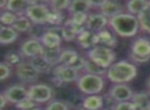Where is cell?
<instances>
[{"label":"cell","mask_w":150,"mask_h":110,"mask_svg":"<svg viewBox=\"0 0 150 110\" xmlns=\"http://www.w3.org/2000/svg\"><path fill=\"white\" fill-rule=\"evenodd\" d=\"M44 50V46L40 42L39 39L35 38H29L25 40L20 46V54L23 56V58H27L28 60L34 57L40 56Z\"/></svg>","instance_id":"10"},{"label":"cell","mask_w":150,"mask_h":110,"mask_svg":"<svg viewBox=\"0 0 150 110\" xmlns=\"http://www.w3.org/2000/svg\"><path fill=\"white\" fill-rule=\"evenodd\" d=\"M146 85H147V87L149 89V91H150V77L147 79V83H146Z\"/></svg>","instance_id":"40"},{"label":"cell","mask_w":150,"mask_h":110,"mask_svg":"<svg viewBox=\"0 0 150 110\" xmlns=\"http://www.w3.org/2000/svg\"><path fill=\"white\" fill-rule=\"evenodd\" d=\"M129 57L137 64L148 62L150 60V40L145 37H140L134 40L131 44Z\"/></svg>","instance_id":"5"},{"label":"cell","mask_w":150,"mask_h":110,"mask_svg":"<svg viewBox=\"0 0 150 110\" xmlns=\"http://www.w3.org/2000/svg\"><path fill=\"white\" fill-rule=\"evenodd\" d=\"M138 19H139L141 29L150 34V1H148L145 9L138 16Z\"/></svg>","instance_id":"28"},{"label":"cell","mask_w":150,"mask_h":110,"mask_svg":"<svg viewBox=\"0 0 150 110\" xmlns=\"http://www.w3.org/2000/svg\"><path fill=\"white\" fill-rule=\"evenodd\" d=\"M50 6V9L52 11H61L67 9L68 11L69 6L71 4V1L69 0H52V1H48L46 2Z\"/></svg>","instance_id":"32"},{"label":"cell","mask_w":150,"mask_h":110,"mask_svg":"<svg viewBox=\"0 0 150 110\" xmlns=\"http://www.w3.org/2000/svg\"><path fill=\"white\" fill-rule=\"evenodd\" d=\"M19 37V32L11 26H0V43L2 45L13 43Z\"/></svg>","instance_id":"19"},{"label":"cell","mask_w":150,"mask_h":110,"mask_svg":"<svg viewBox=\"0 0 150 110\" xmlns=\"http://www.w3.org/2000/svg\"><path fill=\"white\" fill-rule=\"evenodd\" d=\"M31 110H43V109H41V108H38V107H35V108H33V109H31Z\"/></svg>","instance_id":"41"},{"label":"cell","mask_w":150,"mask_h":110,"mask_svg":"<svg viewBox=\"0 0 150 110\" xmlns=\"http://www.w3.org/2000/svg\"><path fill=\"white\" fill-rule=\"evenodd\" d=\"M23 56L17 52H8L4 56V62L8 64L9 66H18L23 62Z\"/></svg>","instance_id":"30"},{"label":"cell","mask_w":150,"mask_h":110,"mask_svg":"<svg viewBox=\"0 0 150 110\" xmlns=\"http://www.w3.org/2000/svg\"><path fill=\"white\" fill-rule=\"evenodd\" d=\"M11 27L15 30H17L18 32H29L33 27V23L25 15L18 16V20Z\"/></svg>","instance_id":"26"},{"label":"cell","mask_w":150,"mask_h":110,"mask_svg":"<svg viewBox=\"0 0 150 110\" xmlns=\"http://www.w3.org/2000/svg\"><path fill=\"white\" fill-rule=\"evenodd\" d=\"M35 107H37V104L32 101L31 99H29V98H27L26 100L22 101L21 103L16 105V108H17L18 110H31Z\"/></svg>","instance_id":"36"},{"label":"cell","mask_w":150,"mask_h":110,"mask_svg":"<svg viewBox=\"0 0 150 110\" xmlns=\"http://www.w3.org/2000/svg\"><path fill=\"white\" fill-rule=\"evenodd\" d=\"M7 103H8V101L6 100L5 96L3 95V94H1V95H0V109H1V110L4 109Z\"/></svg>","instance_id":"39"},{"label":"cell","mask_w":150,"mask_h":110,"mask_svg":"<svg viewBox=\"0 0 150 110\" xmlns=\"http://www.w3.org/2000/svg\"><path fill=\"white\" fill-rule=\"evenodd\" d=\"M11 66L8 64H6L4 61L0 63V80L4 81L5 79H7L11 76Z\"/></svg>","instance_id":"37"},{"label":"cell","mask_w":150,"mask_h":110,"mask_svg":"<svg viewBox=\"0 0 150 110\" xmlns=\"http://www.w3.org/2000/svg\"><path fill=\"white\" fill-rule=\"evenodd\" d=\"M100 13L109 20L111 18L116 17V16L122 13V6L118 2L105 0V1H103L102 5L100 7Z\"/></svg>","instance_id":"17"},{"label":"cell","mask_w":150,"mask_h":110,"mask_svg":"<svg viewBox=\"0 0 150 110\" xmlns=\"http://www.w3.org/2000/svg\"><path fill=\"white\" fill-rule=\"evenodd\" d=\"M28 97L36 104L50 102L52 98V89L45 83H34L28 87Z\"/></svg>","instance_id":"7"},{"label":"cell","mask_w":150,"mask_h":110,"mask_svg":"<svg viewBox=\"0 0 150 110\" xmlns=\"http://www.w3.org/2000/svg\"><path fill=\"white\" fill-rule=\"evenodd\" d=\"M77 42L82 48L84 50H92L93 48L98 45V36H97L96 32L90 31V30L86 29L78 34L77 36Z\"/></svg>","instance_id":"15"},{"label":"cell","mask_w":150,"mask_h":110,"mask_svg":"<svg viewBox=\"0 0 150 110\" xmlns=\"http://www.w3.org/2000/svg\"><path fill=\"white\" fill-rule=\"evenodd\" d=\"M18 20V15L8 11H3L0 13V23L3 26H13Z\"/></svg>","instance_id":"31"},{"label":"cell","mask_w":150,"mask_h":110,"mask_svg":"<svg viewBox=\"0 0 150 110\" xmlns=\"http://www.w3.org/2000/svg\"><path fill=\"white\" fill-rule=\"evenodd\" d=\"M88 19V13H75V15L71 16L70 21L74 26H77V27H86Z\"/></svg>","instance_id":"34"},{"label":"cell","mask_w":150,"mask_h":110,"mask_svg":"<svg viewBox=\"0 0 150 110\" xmlns=\"http://www.w3.org/2000/svg\"><path fill=\"white\" fill-rule=\"evenodd\" d=\"M92 7L91 4V0H74L71 1V4L68 9V11L71 16L75 15V13H86L90 11Z\"/></svg>","instance_id":"22"},{"label":"cell","mask_w":150,"mask_h":110,"mask_svg":"<svg viewBox=\"0 0 150 110\" xmlns=\"http://www.w3.org/2000/svg\"><path fill=\"white\" fill-rule=\"evenodd\" d=\"M138 69L134 63L129 61L115 62L110 68L107 69V78L114 84H127L137 76Z\"/></svg>","instance_id":"2"},{"label":"cell","mask_w":150,"mask_h":110,"mask_svg":"<svg viewBox=\"0 0 150 110\" xmlns=\"http://www.w3.org/2000/svg\"><path fill=\"white\" fill-rule=\"evenodd\" d=\"M64 17L63 13L61 11H56L50 9V16H48L47 24H50V26H57V27H62L61 25L64 24Z\"/></svg>","instance_id":"33"},{"label":"cell","mask_w":150,"mask_h":110,"mask_svg":"<svg viewBox=\"0 0 150 110\" xmlns=\"http://www.w3.org/2000/svg\"><path fill=\"white\" fill-rule=\"evenodd\" d=\"M38 1H29V0H8L5 11H11L18 16H24L27 9Z\"/></svg>","instance_id":"16"},{"label":"cell","mask_w":150,"mask_h":110,"mask_svg":"<svg viewBox=\"0 0 150 110\" xmlns=\"http://www.w3.org/2000/svg\"><path fill=\"white\" fill-rule=\"evenodd\" d=\"M104 106V98L100 95L86 96L82 100V108L84 110H102Z\"/></svg>","instance_id":"21"},{"label":"cell","mask_w":150,"mask_h":110,"mask_svg":"<svg viewBox=\"0 0 150 110\" xmlns=\"http://www.w3.org/2000/svg\"><path fill=\"white\" fill-rule=\"evenodd\" d=\"M149 96H150V91H149Z\"/></svg>","instance_id":"42"},{"label":"cell","mask_w":150,"mask_h":110,"mask_svg":"<svg viewBox=\"0 0 150 110\" xmlns=\"http://www.w3.org/2000/svg\"><path fill=\"white\" fill-rule=\"evenodd\" d=\"M62 48H44L41 56L52 65V67H56L60 65L61 54H62Z\"/></svg>","instance_id":"23"},{"label":"cell","mask_w":150,"mask_h":110,"mask_svg":"<svg viewBox=\"0 0 150 110\" xmlns=\"http://www.w3.org/2000/svg\"><path fill=\"white\" fill-rule=\"evenodd\" d=\"M88 59L100 66L101 68L108 69L115 63L116 54L113 48L103 45H97L86 52Z\"/></svg>","instance_id":"3"},{"label":"cell","mask_w":150,"mask_h":110,"mask_svg":"<svg viewBox=\"0 0 150 110\" xmlns=\"http://www.w3.org/2000/svg\"><path fill=\"white\" fill-rule=\"evenodd\" d=\"M109 96L114 100L116 103L120 102L132 101V98L134 96V92L127 84H114L109 91Z\"/></svg>","instance_id":"12"},{"label":"cell","mask_w":150,"mask_h":110,"mask_svg":"<svg viewBox=\"0 0 150 110\" xmlns=\"http://www.w3.org/2000/svg\"><path fill=\"white\" fill-rule=\"evenodd\" d=\"M79 55L75 52L74 50L71 48H64L61 54V60L60 64L65 65V66H72L73 63L77 60Z\"/></svg>","instance_id":"27"},{"label":"cell","mask_w":150,"mask_h":110,"mask_svg":"<svg viewBox=\"0 0 150 110\" xmlns=\"http://www.w3.org/2000/svg\"><path fill=\"white\" fill-rule=\"evenodd\" d=\"M52 74H54V80L58 81L59 84L65 82H74V81H77L80 77L79 72L77 70H75L70 66H65L62 64L54 67Z\"/></svg>","instance_id":"8"},{"label":"cell","mask_w":150,"mask_h":110,"mask_svg":"<svg viewBox=\"0 0 150 110\" xmlns=\"http://www.w3.org/2000/svg\"><path fill=\"white\" fill-rule=\"evenodd\" d=\"M76 83H77L78 89L86 96L99 95L105 87L103 76L88 74V73L80 75L79 79L76 81Z\"/></svg>","instance_id":"4"},{"label":"cell","mask_w":150,"mask_h":110,"mask_svg":"<svg viewBox=\"0 0 150 110\" xmlns=\"http://www.w3.org/2000/svg\"><path fill=\"white\" fill-rule=\"evenodd\" d=\"M16 75H17L18 79L22 82L31 83L37 81L40 74L28 61H23L21 64L17 66Z\"/></svg>","instance_id":"9"},{"label":"cell","mask_w":150,"mask_h":110,"mask_svg":"<svg viewBox=\"0 0 150 110\" xmlns=\"http://www.w3.org/2000/svg\"><path fill=\"white\" fill-rule=\"evenodd\" d=\"M39 40L42 45L46 48H61V43H62V36L58 33V30L50 28V29H46Z\"/></svg>","instance_id":"14"},{"label":"cell","mask_w":150,"mask_h":110,"mask_svg":"<svg viewBox=\"0 0 150 110\" xmlns=\"http://www.w3.org/2000/svg\"><path fill=\"white\" fill-rule=\"evenodd\" d=\"M113 110H138V108L136 107V105L132 101H127L117 103L114 106Z\"/></svg>","instance_id":"38"},{"label":"cell","mask_w":150,"mask_h":110,"mask_svg":"<svg viewBox=\"0 0 150 110\" xmlns=\"http://www.w3.org/2000/svg\"><path fill=\"white\" fill-rule=\"evenodd\" d=\"M102 110H103V109H102Z\"/></svg>","instance_id":"43"},{"label":"cell","mask_w":150,"mask_h":110,"mask_svg":"<svg viewBox=\"0 0 150 110\" xmlns=\"http://www.w3.org/2000/svg\"><path fill=\"white\" fill-rule=\"evenodd\" d=\"M27 61L35 68V70L37 71L39 74H48L50 72H52L54 67H52L41 55L29 59V60H27Z\"/></svg>","instance_id":"20"},{"label":"cell","mask_w":150,"mask_h":110,"mask_svg":"<svg viewBox=\"0 0 150 110\" xmlns=\"http://www.w3.org/2000/svg\"><path fill=\"white\" fill-rule=\"evenodd\" d=\"M2 94L5 96L8 103L15 104V105L29 98L28 97V89H26L25 87L21 84H15L8 87Z\"/></svg>","instance_id":"11"},{"label":"cell","mask_w":150,"mask_h":110,"mask_svg":"<svg viewBox=\"0 0 150 110\" xmlns=\"http://www.w3.org/2000/svg\"><path fill=\"white\" fill-rule=\"evenodd\" d=\"M50 13V9L47 3L37 2L35 4L30 5L25 13V16L29 18L33 25L44 26L47 24L48 16Z\"/></svg>","instance_id":"6"},{"label":"cell","mask_w":150,"mask_h":110,"mask_svg":"<svg viewBox=\"0 0 150 110\" xmlns=\"http://www.w3.org/2000/svg\"><path fill=\"white\" fill-rule=\"evenodd\" d=\"M108 22L109 20L101 13H90L86 27L90 31L98 33V32L106 29V26L108 25Z\"/></svg>","instance_id":"13"},{"label":"cell","mask_w":150,"mask_h":110,"mask_svg":"<svg viewBox=\"0 0 150 110\" xmlns=\"http://www.w3.org/2000/svg\"><path fill=\"white\" fill-rule=\"evenodd\" d=\"M108 26L116 35L125 38L137 35L139 29L141 28L138 17L129 13H122L109 19Z\"/></svg>","instance_id":"1"},{"label":"cell","mask_w":150,"mask_h":110,"mask_svg":"<svg viewBox=\"0 0 150 110\" xmlns=\"http://www.w3.org/2000/svg\"><path fill=\"white\" fill-rule=\"evenodd\" d=\"M147 4L148 1L146 0H129L125 3V7L127 9V13L138 17L145 9Z\"/></svg>","instance_id":"24"},{"label":"cell","mask_w":150,"mask_h":110,"mask_svg":"<svg viewBox=\"0 0 150 110\" xmlns=\"http://www.w3.org/2000/svg\"><path fill=\"white\" fill-rule=\"evenodd\" d=\"M98 36V45L107 46V48H113L117 44L116 34L109 29H104L97 33Z\"/></svg>","instance_id":"18"},{"label":"cell","mask_w":150,"mask_h":110,"mask_svg":"<svg viewBox=\"0 0 150 110\" xmlns=\"http://www.w3.org/2000/svg\"><path fill=\"white\" fill-rule=\"evenodd\" d=\"M45 110H68V105L59 100L50 101L45 107Z\"/></svg>","instance_id":"35"},{"label":"cell","mask_w":150,"mask_h":110,"mask_svg":"<svg viewBox=\"0 0 150 110\" xmlns=\"http://www.w3.org/2000/svg\"><path fill=\"white\" fill-rule=\"evenodd\" d=\"M84 72L88 73V74H95V75H100V76H104L107 74V69L101 68L100 66H98L97 64H95L94 62H92L91 60H86V67H84Z\"/></svg>","instance_id":"29"},{"label":"cell","mask_w":150,"mask_h":110,"mask_svg":"<svg viewBox=\"0 0 150 110\" xmlns=\"http://www.w3.org/2000/svg\"><path fill=\"white\" fill-rule=\"evenodd\" d=\"M132 102L136 105L138 110L150 107V96L149 93H137L134 94Z\"/></svg>","instance_id":"25"}]
</instances>
